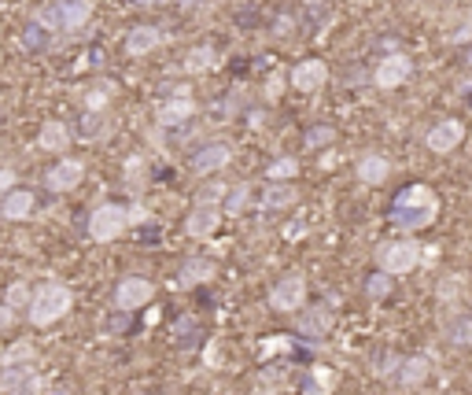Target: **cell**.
I'll return each mask as SVG.
<instances>
[{"mask_svg": "<svg viewBox=\"0 0 472 395\" xmlns=\"http://www.w3.org/2000/svg\"><path fill=\"white\" fill-rule=\"evenodd\" d=\"M225 196H229V185H203L200 189V196H196V203H225Z\"/></svg>", "mask_w": 472, "mask_h": 395, "instance_id": "cell-33", "label": "cell"}, {"mask_svg": "<svg viewBox=\"0 0 472 395\" xmlns=\"http://www.w3.org/2000/svg\"><path fill=\"white\" fill-rule=\"evenodd\" d=\"M447 341L457 344V348H468V344H472V314H457V318L447 325Z\"/></svg>", "mask_w": 472, "mask_h": 395, "instance_id": "cell-27", "label": "cell"}, {"mask_svg": "<svg viewBox=\"0 0 472 395\" xmlns=\"http://www.w3.org/2000/svg\"><path fill=\"white\" fill-rule=\"evenodd\" d=\"M229 159H232V148H229L225 141H211V144H203V148L192 155V174H196V178L218 174V171H225V166H229Z\"/></svg>", "mask_w": 472, "mask_h": 395, "instance_id": "cell-9", "label": "cell"}, {"mask_svg": "<svg viewBox=\"0 0 472 395\" xmlns=\"http://www.w3.org/2000/svg\"><path fill=\"white\" fill-rule=\"evenodd\" d=\"M15 185H19V182H15V171H8V166H0V196H8Z\"/></svg>", "mask_w": 472, "mask_h": 395, "instance_id": "cell-38", "label": "cell"}, {"mask_svg": "<svg viewBox=\"0 0 472 395\" xmlns=\"http://www.w3.org/2000/svg\"><path fill=\"white\" fill-rule=\"evenodd\" d=\"M303 303H307V277L303 273L280 277L277 285H273V292H270V307L280 311V314H295Z\"/></svg>", "mask_w": 472, "mask_h": 395, "instance_id": "cell-5", "label": "cell"}, {"mask_svg": "<svg viewBox=\"0 0 472 395\" xmlns=\"http://www.w3.org/2000/svg\"><path fill=\"white\" fill-rule=\"evenodd\" d=\"M428 373H432V362L425 355H413V359H406L398 366V384L402 388H421L428 380Z\"/></svg>", "mask_w": 472, "mask_h": 395, "instance_id": "cell-21", "label": "cell"}, {"mask_svg": "<svg viewBox=\"0 0 472 395\" xmlns=\"http://www.w3.org/2000/svg\"><path fill=\"white\" fill-rule=\"evenodd\" d=\"M248 203H251V185H232L229 196H225V203H221V214L236 218V214H244Z\"/></svg>", "mask_w": 472, "mask_h": 395, "instance_id": "cell-26", "label": "cell"}, {"mask_svg": "<svg viewBox=\"0 0 472 395\" xmlns=\"http://www.w3.org/2000/svg\"><path fill=\"white\" fill-rule=\"evenodd\" d=\"M152 281L144 277H126V281H118V289H114V307L130 314V311H141L144 303H152Z\"/></svg>", "mask_w": 472, "mask_h": 395, "instance_id": "cell-8", "label": "cell"}, {"mask_svg": "<svg viewBox=\"0 0 472 395\" xmlns=\"http://www.w3.org/2000/svg\"><path fill=\"white\" fill-rule=\"evenodd\" d=\"M26 359H34V348H30V344H19V348H12V351L5 355L8 366H30Z\"/></svg>", "mask_w": 472, "mask_h": 395, "instance_id": "cell-35", "label": "cell"}, {"mask_svg": "<svg viewBox=\"0 0 472 395\" xmlns=\"http://www.w3.org/2000/svg\"><path fill=\"white\" fill-rule=\"evenodd\" d=\"M0 391L5 395H44V377L34 366H8L0 377Z\"/></svg>", "mask_w": 472, "mask_h": 395, "instance_id": "cell-6", "label": "cell"}, {"mask_svg": "<svg viewBox=\"0 0 472 395\" xmlns=\"http://www.w3.org/2000/svg\"><path fill=\"white\" fill-rule=\"evenodd\" d=\"M85 141H96V137H103L107 133V123L100 119V111H89L85 115V123H82V130H78Z\"/></svg>", "mask_w": 472, "mask_h": 395, "instance_id": "cell-30", "label": "cell"}, {"mask_svg": "<svg viewBox=\"0 0 472 395\" xmlns=\"http://www.w3.org/2000/svg\"><path fill=\"white\" fill-rule=\"evenodd\" d=\"M388 174H391V163H388L380 152H366V155L359 159V182H362V185H384Z\"/></svg>", "mask_w": 472, "mask_h": 395, "instance_id": "cell-17", "label": "cell"}, {"mask_svg": "<svg viewBox=\"0 0 472 395\" xmlns=\"http://www.w3.org/2000/svg\"><path fill=\"white\" fill-rule=\"evenodd\" d=\"M214 262L211 259H189L185 266H182V273H177V285L182 289H196V285H207V281L214 277Z\"/></svg>", "mask_w": 472, "mask_h": 395, "instance_id": "cell-19", "label": "cell"}, {"mask_svg": "<svg viewBox=\"0 0 472 395\" xmlns=\"http://www.w3.org/2000/svg\"><path fill=\"white\" fill-rule=\"evenodd\" d=\"M461 292H465L461 277H447L443 285H439V300H454V296H461Z\"/></svg>", "mask_w": 472, "mask_h": 395, "instance_id": "cell-36", "label": "cell"}, {"mask_svg": "<svg viewBox=\"0 0 472 395\" xmlns=\"http://www.w3.org/2000/svg\"><path fill=\"white\" fill-rule=\"evenodd\" d=\"M409 74H413V60H409L406 52H391V55H384V60L377 64L373 82L380 89H398L402 82H409Z\"/></svg>", "mask_w": 472, "mask_h": 395, "instance_id": "cell-7", "label": "cell"}, {"mask_svg": "<svg viewBox=\"0 0 472 395\" xmlns=\"http://www.w3.org/2000/svg\"><path fill=\"white\" fill-rule=\"evenodd\" d=\"M37 144L44 148V152H52V155H59V152H67L71 148V130L64 126V123H44L41 126V133H37Z\"/></svg>", "mask_w": 472, "mask_h": 395, "instance_id": "cell-20", "label": "cell"}, {"mask_svg": "<svg viewBox=\"0 0 472 395\" xmlns=\"http://www.w3.org/2000/svg\"><path fill=\"white\" fill-rule=\"evenodd\" d=\"M52 5H55V19L64 34H78L93 19V0H52Z\"/></svg>", "mask_w": 472, "mask_h": 395, "instance_id": "cell-10", "label": "cell"}, {"mask_svg": "<svg viewBox=\"0 0 472 395\" xmlns=\"http://www.w3.org/2000/svg\"><path fill=\"white\" fill-rule=\"evenodd\" d=\"M325 82H329V67L321 60H303V64H295V71H291V85L300 93H307V96L318 93Z\"/></svg>", "mask_w": 472, "mask_h": 395, "instance_id": "cell-14", "label": "cell"}, {"mask_svg": "<svg viewBox=\"0 0 472 395\" xmlns=\"http://www.w3.org/2000/svg\"><path fill=\"white\" fill-rule=\"evenodd\" d=\"M0 64H5V55H0Z\"/></svg>", "mask_w": 472, "mask_h": 395, "instance_id": "cell-45", "label": "cell"}, {"mask_svg": "<svg viewBox=\"0 0 472 395\" xmlns=\"http://www.w3.org/2000/svg\"><path fill=\"white\" fill-rule=\"evenodd\" d=\"M192 115H196V104H192V96H185V93H177V96L162 100L159 111H155L159 126H185Z\"/></svg>", "mask_w": 472, "mask_h": 395, "instance_id": "cell-13", "label": "cell"}, {"mask_svg": "<svg viewBox=\"0 0 472 395\" xmlns=\"http://www.w3.org/2000/svg\"><path fill=\"white\" fill-rule=\"evenodd\" d=\"M221 222V207L218 203H192V214L185 218L189 237H211Z\"/></svg>", "mask_w": 472, "mask_h": 395, "instance_id": "cell-15", "label": "cell"}, {"mask_svg": "<svg viewBox=\"0 0 472 395\" xmlns=\"http://www.w3.org/2000/svg\"><path fill=\"white\" fill-rule=\"evenodd\" d=\"M391 273H369V281H366V296L373 300V303H380V300H388V292H391Z\"/></svg>", "mask_w": 472, "mask_h": 395, "instance_id": "cell-29", "label": "cell"}, {"mask_svg": "<svg viewBox=\"0 0 472 395\" xmlns=\"http://www.w3.org/2000/svg\"><path fill=\"white\" fill-rule=\"evenodd\" d=\"M107 100H111V89H107V85H93V89L85 93V107H89V111H103Z\"/></svg>", "mask_w": 472, "mask_h": 395, "instance_id": "cell-32", "label": "cell"}, {"mask_svg": "<svg viewBox=\"0 0 472 395\" xmlns=\"http://www.w3.org/2000/svg\"><path fill=\"white\" fill-rule=\"evenodd\" d=\"M329 141H332V130H329V126H318V130H310V133H307V144H310V148L329 144Z\"/></svg>", "mask_w": 472, "mask_h": 395, "instance_id": "cell-37", "label": "cell"}, {"mask_svg": "<svg viewBox=\"0 0 472 395\" xmlns=\"http://www.w3.org/2000/svg\"><path fill=\"white\" fill-rule=\"evenodd\" d=\"M425 259V252L413 244V241H391L380 248V270L391 273V277H402V273H413L418 262Z\"/></svg>", "mask_w": 472, "mask_h": 395, "instance_id": "cell-4", "label": "cell"}, {"mask_svg": "<svg viewBox=\"0 0 472 395\" xmlns=\"http://www.w3.org/2000/svg\"><path fill=\"white\" fill-rule=\"evenodd\" d=\"M439 214V196L428 185H406L398 200L391 203V222L402 233H418L425 225H432Z\"/></svg>", "mask_w": 472, "mask_h": 395, "instance_id": "cell-1", "label": "cell"}, {"mask_svg": "<svg viewBox=\"0 0 472 395\" xmlns=\"http://www.w3.org/2000/svg\"><path fill=\"white\" fill-rule=\"evenodd\" d=\"M82 178H85L82 159H59L52 171L44 174V185H48L52 193H71L74 185H82Z\"/></svg>", "mask_w": 472, "mask_h": 395, "instance_id": "cell-11", "label": "cell"}, {"mask_svg": "<svg viewBox=\"0 0 472 395\" xmlns=\"http://www.w3.org/2000/svg\"><path fill=\"white\" fill-rule=\"evenodd\" d=\"M214 64H218V55H214V48H207V44H200V48H192V52L185 55V71H189V74H207V71H214Z\"/></svg>", "mask_w": 472, "mask_h": 395, "instance_id": "cell-25", "label": "cell"}, {"mask_svg": "<svg viewBox=\"0 0 472 395\" xmlns=\"http://www.w3.org/2000/svg\"><path fill=\"white\" fill-rule=\"evenodd\" d=\"M295 174H300V163H295L291 155H280V159H273V163L266 166V178H270V182H291Z\"/></svg>", "mask_w": 472, "mask_h": 395, "instance_id": "cell-28", "label": "cell"}, {"mask_svg": "<svg viewBox=\"0 0 472 395\" xmlns=\"http://www.w3.org/2000/svg\"><path fill=\"white\" fill-rule=\"evenodd\" d=\"M34 193L26 189H12L8 196H0V218H8V222H26L34 214Z\"/></svg>", "mask_w": 472, "mask_h": 395, "instance_id": "cell-16", "label": "cell"}, {"mask_svg": "<svg viewBox=\"0 0 472 395\" xmlns=\"http://www.w3.org/2000/svg\"><path fill=\"white\" fill-rule=\"evenodd\" d=\"M48 37H52V26H44V23L34 15L30 26L23 30V48H26V52H44V48H48Z\"/></svg>", "mask_w": 472, "mask_h": 395, "instance_id": "cell-23", "label": "cell"}, {"mask_svg": "<svg viewBox=\"0 0 472 395\" xmlns=\"http://www.w3.org/2000/svg\"><path fill=\"white\" fill-rule=\"evenodd\" d=\"M307 5H310V8H314V5H321V0H307Z\"/></svg>", "mask_w": 472, "mask_h": 395, "instance_id": "cell-44", "label": "cell"}, {"mask_svg": "<svg viewBox=\"0 0 472 395\" xmlns=\"http://www.w3.org/2000/svg\"><path fill=\"white\" fill-rule=\"evenodd\" d=\"M162 44V30L159 26H133L130 34H126V52L130 55H148V52H155Z\"/></svg>", "mask_w": 472, "mask_h": 395, "instance_id": "cell-18", "label": "cell"}, {"mask_svg": "<svg viewBox=\"0 0 472 395\" xmlns=\"http://www.w3.org/2000/svg\"><path fill=\"white\" fill-rule=\"evenodd\" d=\"M196 5V0H182V8H192Z\"/></svg>", "mask_w": 472, "mask_h": 395, "instance_id": "cell-43", "label": "cell"}, {"mask_svg": "<svg viewBox=\"0 0 472 395\" xmlns=\"http://www.w3.org/2000/svg\"><path fill=\"white\" fill-rule=\"evenodd\" d=\"M144 8H159V5H166V0H141Z\"/></svg>", "mask_w": 472, "mask_h": 395, "instance_id": "cell-42", "label": "cell"}, {"mask_svg": "<svg viewBox=\"0 0 472 395\" xmlns=\"http://www.w3.org/2000/svg\"><path fill=\"white\" fill-rule=\"evenodd\" d=\"M126 225H130V207L123 203H100L93 214H89V237L96 244H111L126 233Z\"/></svg>", "mask_w": 472, "mask_h": 395, "instance_id": "cell-3", "label": "cell"}, {"mask_svg": "<svg viewBox=\"0 0 472 395\" xmlns=\"http://www.w3.org/2000/svg\"><path fill=\"white\" fill-rule=\"evenodd\" d=\"M332 329V311L329 307H314L310 314L300 318V332L303 336H325Z\"/></svg>", "mask_w": 472, "mask_h": 395, "instance_id": "cell-22", "label": "cell"}, {"mask_svg": "<svg viewBox=\"0 0 472 395\" xmlns=\"http://www.w3.org/2000/svg\"><path fill=\"white\" fill-rule=\"evenodd\" d=\"M295 203V189L288 182H273L262 196V211H280V207H291Z\"/></svg>", "mask_w": 472, "mask_h": 395, "instance_id": "cell-24", "label": "cell"}, {"mask_svg": "<svg viewBox=\"0 0 472 395\" xmlns=\"http://www.w3.org/2000/svg\"><path fill=\"white\" fill-rule=\"evenodd\" d=\"M141 222H148V207H144V203H133V207H130V225H141Z\"/></svg>", "mask_w": 472, "mask_h": 395, "instance_id": "cell-40", "label": "cell"}, {"mask_svg": "<svg viewBox=\"0 0 472 395\" xmlns=\"http://www.w3.org/2000/svg\"><path fill=\"white\" fill-rule=\"evenodd\" d=\"M461 141H465V126H461L457 119H443V123H436V126L428 130V137H425L428 152H436V155L454 152Z\"/></svg>", "mask_w": 472, "mask_h": 395, "instance_id": "cell-12", "label": "cell"}, {"mask_svg": "<svg viewBox=\"0 0 472 395\" xmlns=\"http://www.w3.org/2000/svg\"><path fill=\"white\" fill-rule=\"evenodd\" d=\"M15 325V307H8V303H0V332H8Z\"/></svg>", "mask_w": 472, "mask_h": 395, "instance_id": "cell-39", "label": "cell"}, {"mask_svg": "<svg viewBox=\"0 0 472 395\" xmlns=\"http://www.w3.org/2000/svg\"><path fill=\"white\" fill-rule=\"evenodd\" d=\"M280 89H284V82H280V78H277V74H273V78H270V85H266V96H270V100H273V96H277V93H280Z\"/></svg>", "mask_w": 472, "mask_h": 395, "instance_id": "cell-41", "label": "cell"}, {"mask_svg": "<svg viewBox=\"0 0 472 395\" xmlns=\"http://www.w3.org/2000/svg\"><path fill=\"white\" fill-rule=\"evenodd\" d=\"M329 388H332V377H329L325 370H318V373L307 380V391H303V395H329Z\"/></svg>", "mask_w": 472, "mask_h": 395, "instance_id": "cell-34", "label": "cell"}, {"mask_svg": "<svg viewBox=\"0 0 472 395\" xmlns=\"http://www.w3.org/2000/svg\"><path fill=\"white\" fill-rule=\"evenodd\" d=\"M30 300H34V292L23 285V281L8 285V296H5V303H8V307H30Z\"/></svg>", "mask_w": 472, "mask_h": 395, "instance_id": "cell-31", "label": "cell"}, {"mask_svg": "<svg viewBox=\"0 0 472 395\" xmlns=\"http://www.w3.org/2000/svg\"><path fill=\"white\" fill-rule=\"evenodd\" d=\"M71 307H74V292L67 285H59V281H48V285H41L34 292L26 311H30V321L37 329H44V325H55L59 318H67Z\"/></svg>", "mask_w": 472, "mask_h": 395, "instance_id": "cell-2", "label": "cell"}]
</instances>
